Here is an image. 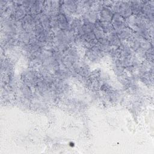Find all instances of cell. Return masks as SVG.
I'll list each match as a JSON object with an SVG mask.
<instances>
[{
	"label": "cell",
	"instance_id": "obj_1",
	"mask_svg": "<svg viewBox=\"0 0 154 154\" xmlns=\"http://www.w3.org/2000/svg\"><path fill=\"white\" fill-rule=\"evenodd\" d=\"M112 11L108 7H104L100 10V19L102 21L110 22L112 19Z\"/></svg>",
	"mask_w": 154,
	"mask_h": 154
}]
</instances>
